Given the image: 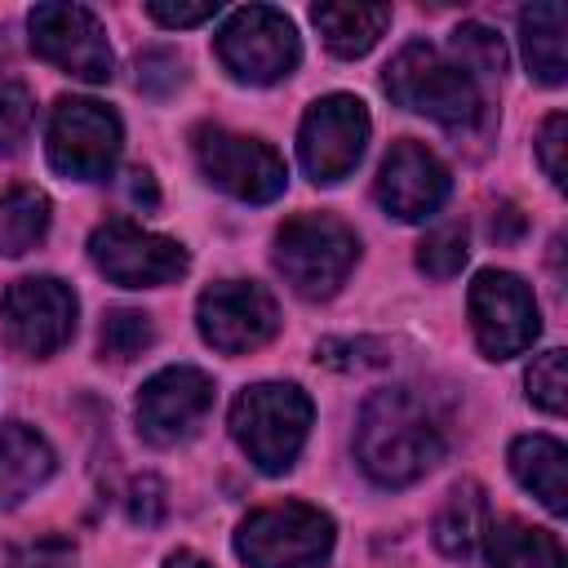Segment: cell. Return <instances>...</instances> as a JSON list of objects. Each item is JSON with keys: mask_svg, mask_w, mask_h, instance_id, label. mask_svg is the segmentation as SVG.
Segmentation results:
<instances>
[{"mask_svg": "<svg viewBox=\"0 0 568 568\" xmlns=\"http://www.w3.org/2000/svg\"><path fill=\"white\" fill-rule=\"evenodd\" d=\"M355 457L373 484L404 488V484H417L444 457V435L426 413V404L413 390L395 386V390L368 395V404L359 408Z\"/></svg>", "mask_w": 568, "mask_h": 568, "instance_id": "obj_1", "label": "cell"}, {"mask_svg": "<svg viewBox=\"0 0 568 568\" xmlns=\"http://www.w3.org/2000/svg\"><path fill=\"white\" fill-rule=\"evenodd\" d=\"M311 395L293 382H257L248 390L235 395L231 404V435L244 448V457L266 470V475H284L306 435H311Z\"/></svg>", "mask_w": 568, "mask_h": 568, "instance_id": "obj_2", "label": "cell"}, {"mask_svg": "<svg viewBox=\"0 0 568 568\" xmlns=\"http://www.w3.org/2000/svg\"><path fill=\"white\" fill-rule=\"evenodd\" d=\"M382 84H386L390 102H399L404 111H417L444 129H470L484 115L479 84L426 40H408L386 62Z\"/></svg>", "mask_w": 568, "mask_h": 568, "instance_id": "obj_3", "label": "cell"}, {"mask_svg": "<svg viewBox=\"0 0 568 568\" xmlns=\"http://www.w3.org/2000/svg\"><path fill=\"white\" fill-rule=\"evenodd\" d=\"M355 262L359 240L333 213H297L275 231V271L306 302L333 297L355 271Z\"/></svg>", "mask_w": 568, "mask_h": 568, "instance_id": "obj_4", "label": "cell"}, {"mask_svg": "<svg viewBox=\"0 0 568 568\" xmlns=\"http://www.w3.org/2000/svg\"><path fill=\"white\" fill-rule=\"evenodd\" d=\"M333 519L306 501H275L244 515L235 555L244 568H320L333 550Z\"/></svg>", "mask_w": 568, "mask_h": 568, "instance_id": "obj_5", "label": "cell"}, {"mask_svg": "<svg viewBox=\"0 0 568 568\" xmlns=\"http://www.w3.org/2000/svg\"><path fill=\"white\" fill-rule=\"evenodd\" d=\"M213 53H217V62L226 67L231 80L275 84V80L297 71L302 40H297V27H293L288 13L271 9V4H244L217 27Z\"/></svg>", "mask_w": 568, "mask_h": 568, "instance_id": "obj_6", "label": "cell"}, {"mask_svg": "<svg viewBox=\"0 0 568 568\" xmlns=\"http://www.w3.org/2000/svg\"><path fill=\"white\" fill-rule=\"evenodd\" d=\"M191 151H195L200 173L217 191H226L231 200L271 204L288 186L284 155L262 138H248V133H235V129H222V124H200L191 133Z\"/></svg>", "mask_w": 568, "mask_h": 568, "instance_id": "obj_7", "label": "cell"}, {"mask_svg": "<svg viewBox=\"0 0 568 568\" xmlns=\"http://www.w3.org/2000/svg\"><path fill=\"white\" fill-rule=\"evenodd\" d=\"M124 129L120 115L98 98H58L44 133V151L53 173L71 182H98L115 169Z\"/></svg>", "mask_w": 568, "mask_h": 568, "instance_id": "obj_8", "label": "cell"}, {"mask_svg": "<svg viewBox=\"0 0 568 568\" xmlns=\"http://www.w3.org/2000/svg\"><path fill=\"white\" fill-rule=\"evenodd\" d=\"M368 106L355 93H328L311 102L297 129V155L315 186H333L355 173L368 146Z\"/></svg>", "mask_w": 568, "mask_h": 568, "instance_id": "obj_9", "label": "cell"}, {"mask_svg": "<svg viewBox=\"0 0 568 568\" xmlns=\"http://www.w3.org/2000/svg\"><path fill=\"white\" fill-rule=\"evenodd\" d=\"M89 262L124 288H160L186 275L191 257L178 240L142 231L129 217H106L102 226H93L89 235Z\"/></svg>", "mask_w": 568, "mask_h": 568, "instance_id": "obj_10", "label": "cell"}, {"mask_svg": "<svg viewBox=\"0 0 568 568\" xmlns=\"http://www.w3.org/2000/svg\"><path fill=\"white\" fill-rule=\"evenodd\" d=\"M75 293L53 275L13 280L0 297V333L13 351L31 359H49L75 333Z\"/></svg>", "mask_w": 568, "mask_h": 568, "instance_id": "obj_11", "label": "cell"}, {"mask_svg": "<svg viewBox=\"0 0 568 568\" xmlns=\"http://www.w3.org/2000/svg\"><path fill=\"white\" fill-rule=\"evenodd\" d=\"M27 27H31L36 58H44L49 67H58L75 80H89V84L111 80L115 53H111L106 27L98 22L93 9H84V4H36L27 13Z\"/></svg>", "mask_w": 568, "mask_h": 568, "instance_id": "obj_12", "label": "cell"}, {"mask_svg": "<svg viewBox=\"0 0 568 568\" xmlns=\"http://www.w3.org/2000/svg\"><path fill=\"white\" fill-rule=\"evenodd\" d=\"M470 328L488 359H510L528 351L541 333L532 288L510 271H479L470 284Z\"/></svg>", "mask_w": 568, "mask_h": 568, "instance_id": "obj_13", "label": "cell"}, {"mask_svg": "<svg viewBox=\"0 0 568 568\" xmlns=\"http://www.w3.org/2000/svg\"><path fill=\"white\" fill-rule=\"evenodd\" d=\"M213 408V377L191 364H169L138 390V435L155 448H173L200 430Z\"/></svg>", "mask_w": 568, "mask_h": 568, "instance_id": "obj_14", "label": "cell"}, {"mask_svg": "<svg viewBox=\"0 0 568 568\" xmlns=\"http://www.w3.org/2000/svg\"><path fill=\"white\" fill-rule=\"evenodd\" d=\"M195 324H200V337L222 351V355H244L262 342L275 337L280 328V306L275 297L253 284V280H222V284H209L200 293V306H195Z\"/></svg>", "mask_w": 568, "mask_h": 568, "instance_id": "obj_15", "label": "cell"}, {"mask_svg": "<svg viewBox=\"0 0 568 568\" xmlns=\"http://www.w3.org/2000/svg\"><path fill=\"white\" fill-rule=\"evenodd\" d=\"M448 186H453V182H448V169L439 164V155L426 151V146L413 142V138H399V142L386 151L382 169H377L373 195H377V204H382L390 217H399V222H426L430 213L444 209Z\"/></svg>", "mask_w": 568, "mask_h": 568, "instance_id": "obj_16", "label": "cell"}, {"mask_svg": "<svg viewBox=\"0 0 568 568\" xmlns=\"http://www.w3.org/2000/svg\"><path fill=\"white\" fill-rule=\"evenodd\" d=\"M510 475L550 510H568V448L555 435H519L510 444Z\"/></svg>", "mask_w": 568, "mask_h": 568, "instance_id": "obj_17", "label": "cell"}, {"mask_svg": "<svg viewBox=\"0 0 568 568\" xmlns=\"http://www.w3.org/2000/svg\"><path fill=\"white\" fill-rule=\"evenodd\" d=\"M519 44H524V67L537 84H564L568 75V53H564V4L541 0L519 13Z\"/></svg>", "mask_w": 568, "mask_h": 568, "instance_id": "obj_18", "label": "cell"}, {"mask_svg": "<svg viewBox=\"0 0 568 568\" xmlns=\"http://www.w3.org/2000/svg\"><path fill=\"white\" fill-rule=\"evenodd\" d=\"M53 475V448L22 422L0 426V501H18Z\"/></svg>", "mask_w": 568, "mask_h": 568, "instance_id": "obj_19", "label": "cell"}, {"mask_svg": "<svg viewBox=\"0 0 568 568\" xmlns=\"http://www.w3.org/2000/svg\"><path fill=\"white\" fill-rule=\"evenodd\" d=\"M488 568H564V541L550 528H532L524 519H497L484 528Z\"/></svg>", "mask_w": 568, "mask_h": 568, "instance_id": "obj_20", "label": "cell"}, {"mask_svg": "<svg viewBox=\"0 0 568 568\" xmlns=\"http://www.w3.org/2000/svg\"><path fill=\"white\" fill-rule=\"evenodd\" d=\"M311 22L320 27L328 53L364 58L390 27V4H315Z\"/></svg>", "mask_w": 568, "mask_h": 568, "instance_id": "obj_21", "label": "cell"}, {"mask_svg": "<svg viewBox=\"0 0 568 568\" xmlns=\"http://www.w3.org/2000/svg\"><path fill=\"white\" fill-rule=\"evenodd\" d=\"M484 528H488V497L475 479H462L453 484V493L444 497L439 515H435V546L439 555L448 559H470L484 541Z\"/></svg>", "mask_w": 568, "mask_h": 568, "instance_id": "obj_22", "label": "cell"}, {"mask_svg": "<svg viewBox=\"0 0 568 568\" xmlns=\"http://www.w3.org/2000/svg\"><path fill=\"white\" fill-rule=\"evenodd\" d=\"M49 195L40 186H27V182H13V186H0V253L4 257H18L27 248H36L49 231Z\"/></svg>", "mask_w": 568, "mask_h": 568, "instance_id": "obj_23", "label": "cell"}, {"mask_svg": "<svg viewBox=\"0 0 568 568\" xmlns=\"http://www.w3.org/2000/svg\"><path fill=\"white\" fill-rule=\"evenodd\" d=\"M151 342H155V324H151V315H146V311L115 306V311H106V315H102V333H98L102 359L129 364V359H138Z\"/></svg>", "mask_w": 568, "mask_h": 568, "instance_id": "obj_24", "label": "cell"}, {"mask_svg": "<svg viewBox=\"0 0 568 568\" xmlns=\"http://www.w3.org/2000/svg\"><path fill=\"white\" fill-rule=\"evenodd\" d=\"M448 44H453L457 67H462L470 80H475V75H501V71H506V44H501V36H497L493 27H484V22H462Z\"/></svg>", "mask_w": 568, "mask_h": 568, "instance_id": "obj_25", "label": "cell"}, {"mask_svg": "<svg viewBox=\"0 0 568 568\" xmlns=\"http://www.w3.org/2000/svg\"><path fill=\"white\" fill-rule=\"evenodd\" d=\"M466 226L444 222L435 231H426V240L417 244V271L430 280H453L466 266Z\"/></svg>", "mask_w": 568, "mask_h": 568, "instance_id": "obj_26", "label": "cell"}, {"mask_svg": "<svg viewBox=\"0 0 568 568\" xmlns=\"http://www.w3.org/2000/svg\"><path fill=\"white\" fill-rule=\"evenodd\" d=\"M524 386H528V399H532L541 413L559 417V413L568 408V373H564V351H559V346H555V351H541V355L532 359V368L524 373Z\"/></svg>", "mask_w": 568, "mask_h": 568, "instance_id": "obj_27", "label": "cell"}, {"mask_svg": "<svg viewBox=\"0 0 568 568\" xmlns=\"http://www.w3.org/2000/svg\"><path fill=\"white\" fill-rule=\"evenodd\" d=\"M31 120H36L31 89L18 84V80H4V84H0V151H4V155L22 151V142H27V133H31Z\"/></svg>", "mask_w": 568, "mask_h": 568, "instance_id": "obj_28", "label": "cell"}, {"mask_svg": "<svg viewBox=\"0 0 568 568\" xmlns=\"http://www.w3.org/2000/svg\"><path fill=\"white\" fill-rule=\"evenodd\" d=\"M182 80H186L182 58L169 53V49H146V53L138 58V89H142V93L164 98V93H173Z\"/></svg>", "mask_w": 568, "mask_h": 568, "instance_id": "obj_29", "label": "cell"}, {"mask_svg": "<svg viewBox=\"0 0 568 568\" xmlns=\"http://www.w3.org/2000/svg\"><path fill=\"white\" fill-rule=\"evenodd\" d=\"M9 568H75V546L67 537H40L9 555Z\"/></svg>", "mask_w": 568, "mask_h": 568, "instance_id": "obj_30", "label": "cell"}, {"mask_svg": "<svg viewBox=\"0 0 568 568\" xmlns=\"http://www.w3.org/2000/svg\"><path fill=\"white\" fill-rule=\"evenodd\" d=\"M217 0H146V13L160 27H200L209 18H217Z\"/></svg>", "mask_w": 568, "mask_h": 568, "instance_id": "obj_31", "label": "cell"}, {"mask_svg": "<svg viewBox=\"0 0 568 568\" xmlns=\"http://www.w3.org/2000/svg\"><path fill=\"white\" fill-rule=\"evenodd\" d=\"M564 133H568L564 111L546 115V124H541V133H537V160H541L550 186H564Z\"/></svg>", "mask_w": 568, "mask_h": 568, "instance_id": "obj_32", "label": "cell"}, {"mask_svg": "<svg viewBox=\"0 0 568 568\" xmlns=\"http://www.w3.org/2000/svg\"><path fill=\"white\" fill-rule=\"evenodd\" d=\"M164 515V484L155 475H142L129 484V519L133 524H160Z\"/></svg>", "mask_w": 568, "mask_h": 568, "instance_id": "obj_33", "label": "cell"}, {"mask_svg": "<svg viewBox=\"0 0 568 568\" xmlns=\"http://www.w3.org/2000/svg\"><path fill=\"white\" fill-rule=\"evenodd\" d=\"M519 231H524V213L515 204H501L493 213V240L497 244H510V240H519Z\"/></svg>", "mask_w": 568, "mask_h": 568, "instance_id": "obj_34", "label": "cell"}, {"mask_svg": "<svg viewBox=\"0 0 568 568\" xmlns=\"http://www.w3.org/2000/svg\"><path fill=\"white\" fill-rule=\"evenodd\" d=\"M124 178H129V182H124V195H129L133 204H146V209H151V204H155V182H151V173H146V169H129Z\"/></svg>", "mask_w": 568, "mask_h": 568, "instance_id": "obj_35", "label": "cell"}, {"mask_svg": "<svg viewBox=\"0 0 568 568\" xmlns=\"http://www.w3.org/2000/svg\"><path fill=\"white\" fill-rule=\"evenodd\" d=\"M164 568H213V564L200 559L195 550H173V555H164Z\"/></svg>", "mask_w": 568, "mask_h": 568, "instance_id": "obj_36", "label": "cell"}]
</instances>
